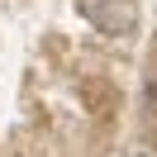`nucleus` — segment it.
I'll return each instance as SVG.
<instances>
[{
  "mask_svg": "<svg viewBox=\"0 0 157 157\" xmlns=\"http://www.w3.org/2000/svg\"><path fill=\"white\" fill-rule=\"evenodd\" d=\"M81 10H86V19L95 24L100 33H109V38L138 33V0H86Z\"/></svg>",
  "mask_w": 157,
  "mask_h": 157,
  "instance_id": "nucleus-1",
  "label": "nucleus"
},
{
  "mask_svg": "<svg viewBox=\"0 0 157 157\" xmlns=\"http://www.w3.org/2000/svg\"><path fill=\"white\" fill-rule=\"evenodd\" d=\"M128 157H147V152H128Z\"/></svg>",
  "mask_w": 157,
  "mask_h": 157,
  "instance_id": "nucleus-2",
  "label": "nucleus"
}]
</instances>
